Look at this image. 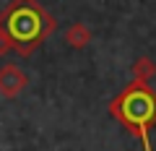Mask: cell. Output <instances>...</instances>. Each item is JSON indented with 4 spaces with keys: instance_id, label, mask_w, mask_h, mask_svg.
<instances>
[{
    "instance_id": "obj_3",
    "label": "cell",
    "mask_w": 156,
    "mask_h": 151,
    "mask_svg": "<svg viewBox=\"0 0 156 151\" xmlns=\"http://www.w3.org/2000/svg\"><path fill=\"white\" fill-rule=\"evenodd\" d=\"M23 86H26V76L16 65H5L0 70V91L5 96H16Z\"/></svg>"
},
{
    "instance_id": "obj_1",
    "label": "cell",
    "mask_w": 156,
    "mask_h": 151,
    "mask_svg": "<svg viewBox=\"0 0 156 151\" xmlns=\"http://www.w3.org/2000/svg\"><path fill=\"white\" fill-rule=\"evenodd\" d=\"M57 21L37 0H13L0 13V37L21 55L34 52L47 37H52Z\"/></svg>"
},
{
    "instance_id": "obj_2",
    "label": "cell",
    "mask_w": 156,
    "mask_h": 151,
    "mask_svg": "<svg viewBox=\"0 0 156 151\" xmlns=\"http://www.w3.org/2000/svg\"><path fill=\"white\" fill-rule=\"evenodd\" d=\"M109 112L130 135L140 141L143 151H154L151 128L156 125V89H151V84L130 81L109 102Z\"/></svg>"
},
{
    "instance_id": "obj_5",
    "label": "cell",
    "mask_w": 156,
    "mask_h": 151,
    "mask_svg": "<svg viewBox=\"0 0 156 151\" xmlns=\"http://www.w3.org/2000/svg\"><path fill=\"white\" fill-rule=\"evenodd\" d=\"M130 70H133V81H143V84H148V81L156 76V63L151 60V57L143 55V57H138V60L133 63Z\"/></svg>"
},
{
    "instance_id": "obj_4",
    "label": "cell",
    "mask_w": 156,
    "mask_h": 151,
    "mask_svg": "<svg viewBox=\"0 0 156 151\" xmlns=\"http://www.w3.org/2000/svg\"><path fill=\"white\" fill-rule=\"evenodd\" d=\"M91 29L86 26L83 21H76V23H70L68 26V31H65V45L68 47H73V50H83V47H89V42H91Z\"/></svg>"
}]
</instances>
